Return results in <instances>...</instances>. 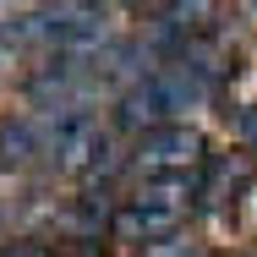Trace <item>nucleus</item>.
Returning a JSON list of instances; mask_svg holds the SVG:
<instances>
[{
	"instance_id": "nucleus-1",
	"label": "nucleus",
	"mask_w": 257,
	"mask_h": 257,
	"mask_svg": "<svg viewBox=\"0 0 257 257\" xmlns=\"http://www.w3.org/2000/svg\"><path fill=\"white\" fill-rule=\"evenodd\" d=\"M197 213V175H159V181H137L120 208H115V224H109V241L126 246V252H148L159 241L181 235L186 219Z\"/></svg>"
},
{
	"instance_id": "nucleus-2",
	"label": "nucleus",
	"mask_w": 257,
	"mask_h": 257,
	"mask_svg": "<svg viewBox=\"0 0 257 257\" xmlns=\"http://www.w3.org/2000/svg\"><path fill=\"white\" fill-rule=\"evenodd\" d=\"M44 170L55 181L71 186H109L120 170H132V159L115 148V132L99 115H71L50 126V148H44Z\"/></svg>"
},
{
	"instance_id": "nucleus-3",
	"label": "nucleus",
	"mask_w": 257,
	"mask_h": 257,
	"mask_svg": "<svg viewBox=\"0 0 257 257\" xmlns=\"http://www.w3.org/2000/svg\"><path fill=\"white\" fill-rule=\"evenodd\" d=\"M213 88L197 82L192 71H181V66H159L154 77H143L137 88H126V93H115V109H109V132H120V137H148L154 126H170V120H186V109H197Z\"/></svg>"
},
{
	"instance_id": "nucleus-4",
	"label": "nucleus",
	"mask_w": 257,
	"mask_h": 257,
	"mask_svg": "<svg viewBox=\"0 0 257 257\" xmlns=\"http://www.w3.org/2000/svg\"><path fill=\"white\" fill-rule=\"evenodd\" d=\"M208 154H213V148H208L203 126H192V120L154 126L148 137H137V143L126 148L132 170H137V181H159V175H197Z\"/></svg>"
},
{
	"instance_id": "nucleus-5",
	"label": "nucleus",
	"mask_w": 257,
	"mask_h": 257,
	"mask_svg": "<svg viewBox=\"0 0 257 257\" xmlns=\"http://www.w3.org/2000/svg\"><path fill=\"white\" fill-rule=\"evenodd\" d=\"M50 148V126L33 109H6L0 115V175H28L44 164Z\"/></svg>"
},
{
	"instance_id": "nucleus-6",
	"label": "nucleus",
	"mask_w": 257,
	"mask_h": 257,
	"mask_svg": "<svg viewBox=\"0 0 257 257\" xmlns=\"http://www.w3.org/2000/svg\"><path fill=\"white\" fill-rule=\"evenodd\" d=\"M0 257H66V246L50 241V235L22 230V235H0Z\"/></svg>"
},
{
	"instance_id": "nucleus-7",
	"label": "nucleus",
	"mask_w": 257,
	"mask_h": 257,
	"mask_svg": "<svg viewBox=\"0 0 257 257\" xmlns=\"http://www.w3.org/2000/svg\"><path fill=\"white\" fill-rule=\"evenodd\" d=\"M137 257H219V252L197 230H181V235H170V241H159V246H148V252H137Z\"/></svg>"
},
{
	"instance_id": "nucleus-8",
	"label": "nucleus",
	"mask_w": 257,
	"mask_h": 257,
	"mask_svg": "<svg viewBox=\"0 0 257 257\" xmlns=\"http://www.w3.org/2000/svg\"><path fill=\"white\" fill-rule=\"evenodd\" d=\"M66 257H115L104 241H66Z\"/></svg>"
},
{
	"instance_id": "nucleus-9",
	"label": "nucleus",
	"mask_w": 257,
	"mask_h": 257,
	"mask_svg": "<svg viewBox=\"0 0 257 257\" xmlns=\"http://www.w3.org/2000/svg\"><path fill=\"white\" fill-rule=\"evenodd\" d=\"M246 17H257V6H246Z\"/></svg>"
}]
</instances>
